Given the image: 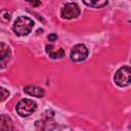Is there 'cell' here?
<instances>
[{"label": "cell", "mask_w": 131, "mask_h": 131, "mask_svg": "<svg viewBox=\"0 0 131 131\" xmlns=\"http://www.w3.org/2000/svg\"><path fill=\"white\" fill-rule=\"evenodd\" d=\"M33 27H34L33 19H31L28 16H19L15 19V21L12 26V30L16 36L23 37V36H27L29 33H31Z\"/></svg>", "instance_id": "obj_1"}, {"label": "cell", "mask_w": 131, "mask_h": 131, "mask_svg": "<svg viewBox=\"0 0 131 131\" xmlns=\"http://www.w3.org/2000/svg\"><path fill=\"white\" fill-rule=\"evenodd\" d=\"M115 83L120 87L129 86L131 83V70L129 66H124L120 68L114 77Z\"/></svg>", "instance_id": "obj_2"}, {"label": "cell", "mask_w": 131, "mask_h": 131, "mask_svg": "<svg viewBox=\"0 0 131 131\" xmlns=\"http://www.w3.org/2000/svg\"><path fill=\"white\" fill-rule=\"evenodd\" d=\"M15 108H16L17 114L20 117H28L32 115L33 113H35V111L37 110V103L33 99L24 98L18 101Z\"/></svg>", "instance_id": "obj_3"}, {"label": "cell", "mask_w": 131, "mask_h": 131, "mask_svg": "<svg viewBox=\"0 0 131 131\" xmlns=\"http://www.w3.org/2000/svg\"><path fill=\"white\" fill-rule=\"evenodd\" d=\"M88 56V49L84 44H77L75 45L70 53V57L74 62H81L85 60Z\"/></svg>", "instance_id": "obj_4"}, {"label": "cell", "mask_w": 131, "mask_h": 131, "mask_svg": "<svg viewBox=\"0 0 131 131\" xmlns=\"http://www.w3.org/2000/svg\"><path fill=\"white\" fill-rule=\"evenodd\" d=\"M79 14H80V8H79L78 4L75 2L67 3L66 5L62 6V8L60 10V16L64 19L76 18L77 16H79Z\"/></svg>", "instance_id": "obj_5"}, {"label": "cell", "mask_w": 131, "mask_h": 131, "mask_svg": "<svg viewBox=\"0 0 131 131\" xmlns=\"http://www.w3.org/2000/svg\"><path fill=\"white\" fill-rule=\"evenodd\" d=\"M11 56V50L10 47L3 43L0 42V68H5L7 62L9 61Z\"/></svg>", "instance_id": "obj_6"}, {"label": "cell", "mask_w": 131, "mask_h": 131, "mask_svg": "<svg viewBox=\"0 0 131 131\" xmlns=\"http://www.w3.org/2000/svg\"><path fill=\"white\" fill-rule=\"evenodd\" d=\"M46 53L52 58V59H57V58H62L64 56V50L62 48H55L53 45H46L45 47Z\"/></svg>", "instance_id": "obj_7"}, {"label": "cell", "mask_w": 131, "mask_h": 131, "mask_svg": "<svg viewBox=\"0 0 131 131\" xmlns=\"http://www.w3.org/2000/svg\"><path fill=\"white\" fill-rule=\"evenodd\" d=\"M24 91L31 96H35V97H43L44 96V90L38 86L28 85L24 88Z\"/></svg>", "instance_id": "obj_8"}, {"label": "cell", "mask_w": 131, "mask_h": 131, "mask_svg": "<svg viewBox=\"0 0 131 131\" xmlns=\"http://www.w3.org/2000/svg\"><path fill=\"white\" fill-rule=\"evenodd\" d=\"M0 129L4 131L13 130L12 121L7 115H0Z\"/></svg>", "instance_id": "obj_9"}, {"label": "cell", "mask_w": 131, "mask_h": 131, "mask_svg": "<svg viewBox=\"0 0 131 131\" xmlns=\"http://www.w3.org/2000/svg\"><path fill=\"white\" fill-rule=\"evenodd\" d=\"M87 6L93 7V8H101L107 5V0H82Z\"/></svg>", "instance_id": "obj_10"}, {"label": "cell", "mask_w": 131, "mask_h": 131, "mask_svg": "<svg viewBox=\"0 0 131 131\" xmlns=\"http://www.w3.org/2000/svg\"><path fill=\"white\" fill-rule=\"evenodd\" d=\"M11 19V12L6 10V9H3L0 11V20L4 24H7L9 20Z\"/></svg>", "instance_id": "obj_11"}, {"label": "cell", "mask_w": 131, "mask_h": 131, "mask_svg": "<svg viewBox=\"0 0 131 131\" xmlns=\"http://www.w3.org/2000/svg\"><path fill=\"white\" fill-rule=\"evenodd\" d=\"M8 96H9V91L6 88L0 87V102L4 101Z\"/></svg>", "instance_id": "obj_12"}, {"label": "cell", "mask_w": 131, "mask_h": 131, "mask_svg": "<svg viewBox=\"0 0 131 131\" xmlns=\"http://www.w3.org/2000/svg\"><path fill=\"white\" fill-rule=\"evenodd\" d=\"M26 1L34 7H38L41 5V0H26Z\"/></svg>", "instance_id": "obj_13"}, {"label": "cell", "mask_w": 131, "mask_h": 131, "mask_svg": "<svg viewBox=\"0 0 131 131\" xmlns=\"http://www.w3.org/2000/svg\"><path fill=\"white\" fill-rule=\"evenodd\" d=\"M48 40L49 41H51V42H53V41H55L56 39H57V35L56 34H50V35H48Z\"/></svg>", "instance_id": "obj_14"}]
</instances>
